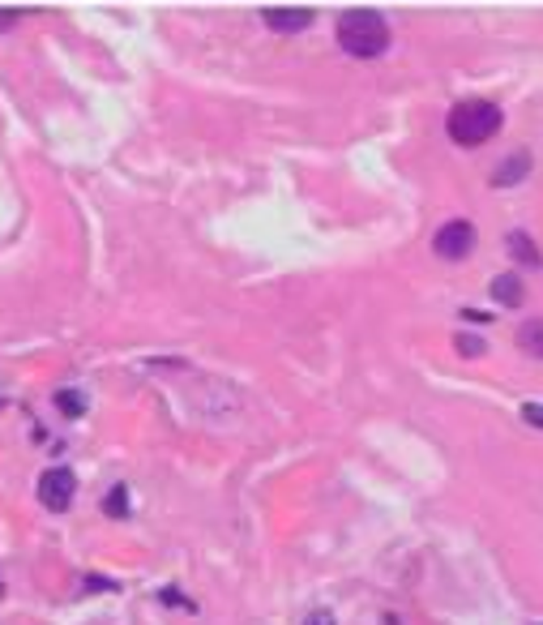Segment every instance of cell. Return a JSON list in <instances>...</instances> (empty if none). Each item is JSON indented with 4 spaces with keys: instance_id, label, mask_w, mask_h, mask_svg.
Here are the masks:
<instances>
[{
    "instance_id": "cell-14",
    "label": "cell",
    "mask_w": 543,
    "mask_h": 625,
    "mask_svg": "<svg viewBox=\"0 0 543 625\" xmlns=\"http://www.w3.org/2000/svg\"><path fill=\"white\" fill-rule=\"evenodd\" d=\"M304 625H334V612H325V609L308 612V617H304Z\"/></svg>"
},
{
    "instance_id": "cell-15",
    "label": "cell",
    "mask_w": 543,
    "mask_h": 625,
    "mask_svg": "<svg viewBox=\"0 0 543 625\" xmlns=\"http://www.w3.org/2000/svg\"><path fill=\"white\" fill-rule=\"evenodd\" d=\"M86 587H90V591H116V583H112V579H95V574L86 579Z\"/></svg>"
},
{
    "instance_id": "cell-7",
    "label": "cell",
    "mask_w": 543,
    "mask_h": 625,
    "mask_svg": "<svg viewBox=\"0 0 543 625\" xmlns=\"http://www.w3.org/2000/svg\"><path fill=\"white\" fill-rule=\"evenodd\" d=\"M492 300L505 304V309H517V304L527 300V287H522L517 274H497V279H492Z\"/></svg>"
},
{
    "instance_id": "cell-10",
    "label": "cell",
    "mask_w": 543,
    "mask_h": 625,
    "mask_svg": "<svg viewBox=\"0 0 543 625\" xmlns=\"http://www.w3.org/2000/svg\"><path fill=\"white\" fill-rule=\"evenodd\" d=\"M56 407L69 415V420H77V415H86V394H82V390H60Z\"/></svg>"
},
{
    "instance_id": "cell-12",
    "label": "cell",
    "mask_w": 543,
    "mask_h": 625,
    "mask_svg": "<svg viewBox=\"0 0 543 625\" xmlns=\"http://www.w3.org/2000/svg\"><path fill=\"white\" fill-rule=\"evenodd\" d=\"M454 347H458V352L466 355V360H475V355H484V352H487V343L479 339V334H458V339H454Z\"/></svg>"
},
{
    "instance_id": "cell-6",
    "label": "cell",
    "mask_w": 543,
    "mask_h": 625,
    "mask_svg": "<svg viewBox=\"0 0 543 625\" xmlns=\"http://www.w3.org/2000/svg\"><path fill=\"white\" fill-rule=\"evenodd\" d=\"M527 171H530V155H527V150H517V155H509L501 168L492 171V185L509 189V185H517V180H527Z\"/></svg>"
},
{
    "instance_id": "cell-17",
    "label": "cell",
    "mask_w": 543,
    "mask_h": 625,
    "mask_svg": "<svg viewBox=\"0 0 543 625\" xmlns=\"http://www.w3.org/2000/svg\"><path fill=\"white\" fill-rule=\"evenodd\" d=\"M462 317H466V322H479V326H484V322H492L487 312H475V309H462Z\"/></svg>"
},
{
    "instance_id": "cell-3",
    "label": "cell",
    "mask_w": 543,
    "mask_h": 625,
    "mask_svg": "<svg viewBox=\"0 0 543 625\" xmlns=\"http://www.w3.org/2000/svg\"><path fill=\"white\" fill-rule=\"evenodd\" d=\"M39 501L47 506L52 514H65L73 506V497H77V480H73V471L69 467H47L39 476Z\"/></svg>"
},
{
    "instance_id": "cell-5",
    "label": "cell",
    "mask_w": 543,
    "mask_h": 625,
    "mask_svg": "<svg viewBox=\"0 0 543 625\" xmlns=\"http://www.w3.org/2000/svg\"><path fill=\"white\" fill-rule=\"evenodd\" d=\"M261 22L270 30H304L317 22V9H308V5H270V9H261Z\"/></svg>"
},
{
    "instance_id": "cell-1",
    "label": "cell",
    "mask_w": 543,
    "mask_h": 625,
    "mask_svg": "<svg viewBox=\"0 0 543 625\" xmlns=\"http://www.w3.org/2000/svg\"><path fill=\"white\" fill-rule=\"evenodd\" d=\"M334 35H338V47L360 60H373L390 47V22L376 9H347V14L338 17Z\"/></svg>"
},
{
    "instance_id": "cell-2",
    "label": "cell",
    "mask_w": 543,
    "mask_h": 625,
    "mask_svg": "<svg viewBox=\"0 0 543 625\" xmlns=\"http://www.w3.org/2000/svg\"><path fill=\"white\" fill-rule=\"evenodd\" d=\"M501 133V108L487 99H466L449 112V138L458 146H479Z\"/></svg>"
},
{
    "instance_id": "cell-11",
    "label": "cell",
    "mask_w": 543,
    "mask_h": 625,
    "mask_svg": "<svg viewBox=\"0 0 543 625\" xmlns=\"http://www.w3.org/2000/svg\"><path fill=\"white\" fill-rule=\"evenodd\" d=\"M103 510L112 514V518H125V514H128V488H125V484H116L112 493H108V501H103Z\"/></svg>"
},
{
    "instance_id": "cell-8",
    "label": "cell",
    "mask_w": 543,
    "mask_h": 625,
    "mask_svg": "<svg viewBox=\"0 0 543 625\" xmlns=\"http://www.w3.org/2000/svg\"><path fill=\"white\" fill-rule=\"evenodd\" d=\"M517 347L527 355H535V360H543V317H527L522 326H517Z\"/></svg>"
},
{
    "instance_id": "cell-4",
    "label": "cell",
    "mask_w": 543,
    "mask_h": 625,
    "mask_svg": "<svg viewBox=\"0 0 543 625\" xmlns=\"http://www.w3.org/2000/svg\"><path fill=\"white\" fill-rule=\"evenodd\" d=\"M432 249H436V257H446V261H462V257L475 249V228L466 219H454V223H446V228L432 236Z\"/></svg>"
},
{
    "instance_id": "cell-13",
    "label": "cell",
    "mask_w": 543,
    "mask_h": 625,
    "mask_svg": "<svg viewBox=\"0 0 543 625\" xmlns=\"http://www.w3.org/2000/svg\"><path fill=\"white\" fill-rule=\"evenodd\" d=\"M522 420H527L530 428H543V403H527V407H522Z\"/></svg>"
},
{
    "instance_id": "cell-9",
    "label": "cell",
    "mask_w": 543,
    "mask_h": 625,
    "mask_svg": "<svg viewBox=\"0 0 543 625\" xmlns=\"http://www.w3.org/2000/svg\"><path fill=\"white\" fill-rule=\"evenodd\" d=\"M505 244H509V253H514L517 261H527L530 271H539V266H543L539 249H535V241H530L527 231H509V241H505Z\"/></svg>"
},
{
    "instance_id": "cell-16",
    "label": "cell",
    "mask_w": 543,
    "mask_h": 625,
    "mask_svg": "<svg viewBox=\"0 0 543 625\" xmlns=\"http://www.w3.org/2000/svg\"><path fill=\"white\" fill-rule=\"evenodd\" d=\"M17 17H22V14H17V9H0V30H5V26H14Z\"/></svg>"
}]
</instances>
